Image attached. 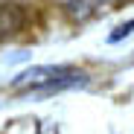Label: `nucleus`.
<instances>
[{"instance_id": "nucleus-1", "label": "nucleus", "mask_w": 134, "mask_h": 134, "mask_svg": "<svg viewBox=\"0 0 134 134\" xmlns=\"http://www.w3.org/2000/svg\"><path fill=\"white\" fill-rule=\"evenodd\" d=\"M70 70H73L70 64H38V67H26V70H20L9 82V87L18 91V93H26V91H32V87H41V85H47V82H53V79H58L64 73H70Z\"/></svg>"}, {"instance_id": "nucleus-5", "label": "nucleus", "mask_w": 134, "mask_h": 134, "mask_svg": "<svg viewBox=\"0 0 134 134\" xmlns=\"http://www.w3.org/2000/svg\"><path fill=\"white\" fill-rule=\"evenodd\" d=\"M131 32H134V20H125V24H120L114 32L108 35V44H120V41H122V38H128Z\"/></svg>"}, {"instance_id": "nucleus-2", "label": "nucleus", "mask_w": 134, "mask_h": 134, "mask_svg": "<svg viewBox=\"0 0 134 134\" xmlns=\"http://www.w3.org/2000/svg\"><path fill=\"white\" fill-rule=\"evenodd\" d=\"M85 85H87V73L73 67L70 73H64V76H58V79H53V82H47V85H41V87L26 91L24 99H50V96H55V93L73 91V87H85Z\"/></svg>"}, {"instance_id": "nucleus-3", "label": "nucleus", "mask_w": 134, "mask_h": 134, "mask_svg": "<svg viewBox=\"0 0 134 134\" xmlns=\"http://www.w3.org/2000/svg\"><path fill=\"white\" fill-rule=\"evenodd\" d=\"M26 20H29V12L24 3H0V41H9L15 35H20L26 29Z\"/></svg>"}, {"instance_id": "nucleus-4", "label": "nucleus", "mask_w": 134, "mask_h": 134, "mask_svg": "<svg viewBox=\"0 0 134 134\" xmlns=\"http://www.w3.org/2000/svg\"><path fill=\"white\" fill-rule=\"evenodd\" d=\"M105 3H108V0H64L67 12H70L76 20H85V18H91V15L102 12Z\"/></svg>"}]
</instances>
